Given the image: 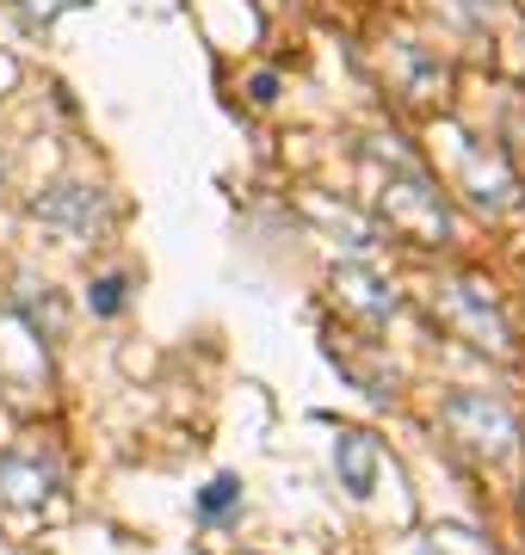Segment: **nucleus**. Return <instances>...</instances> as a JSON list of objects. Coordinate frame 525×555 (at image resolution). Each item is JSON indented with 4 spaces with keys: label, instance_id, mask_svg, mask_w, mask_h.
<instances>
[{
    "label": "nucleus",
    "instance_id": "obj_12",
    "mask_svg": "<svg viewBox=\"0 0 525 555\" xmlns=\"http://www.w3.org/2000/svg\"><path fill=\"white\" fill-rule=\"evenodd\" d=\"M235 500H242V481H235V476H217V481L199 494V513H204V518H222Z\"/></svg>",
    "mask_w": 525,
    "mask_h": 555
},
{
    "label": "nucleus",
    "instance_id": "obj_3",
    "mask_svg": "<svg viewBox=\"0 0 525 555\" xmlns=\"http://www.w3.org/2000/svg\"><path fill=\"white\" fill-rule=\"evenodd\" d=\"M439 315L451 321L470 346H483V352H495V358L513 352V334H507L501 309L488 302V291L476 284V278H451V284H439Z\"/></svg>",
    "mask_w": 525,
    "mask_h": 555
},
{
    "label": "nucleus",
    "instance_id": "obj_1",
    "mask_svg": "<svg viewBox=\"0 0 525 555\" xmlns=\"http://www.w3.org/2000/svg\"><path fill=\"white\" fill-rule=\"evenodd\" d=\"M377 155H384V167H389L384 217L396 222L402 235H414L421 247H439V241L451 235V210H445V198L433 192V179H426L402 149H377Z\"/></svg>",
    "mask_w": 525,
    "mask_h": 555
},
{
    "label": "nucleus",
    "instance_id": "obj_7",
    "mask_svg": "<svg viewBox=\"0 0 525 555\" xmlns=\"http://www.w3.org/2000/svg\"><path fill=\"white\" fill-rule=\"evenodd\" d=\"M334 291H341V302L353 315H371V321L396 315V291H389L371 266H341V272H334Z\"/></svg>",
    "mask_w": 525,
    "mask_h": 555
},
{
    "label": "nucleus",
    "instance_id": "obj_13",
    "mask_svg": "<svg viewBox=\"0 0 525 555\" xmlns=\"http://www.w3.org/2000/svg\"><path fill=\"white\" fill-rule=\"evenodd\" d=\"M62 7H81V0H25L20 13H25V25H50Z\"/></svg>",
    "mask_w": 525,
    "mask_h": 555
},
{
    "label": "nucleus",
    "instance_id": "obj_14",
    "mask_svg": "<svg viewBox=\"0 0 525 555\" xmlns=\"http://www.w3.org/2000/svg\"><path fill=\"white\" fill-rule=\"evenodd\" d=\"M458 13H464L470 25H488V20H501L507 13V0H458Z\"/></svg>",
    "mask_w": 525,
    "mask_h": 555
},
{
    "label": "nucleus",
    "instance_id": "obj_15",
    "mask_svg": "<svg viewBox=\"0 0 525 555\" xmlns=\"http://www.w3.org/2000/svg\"><path fill=\"white\" fill-rule=\"evenodd\" d=\"M0 179H7V160H0Z\"/></svg>",
    "mask_w": 525,
    "mask_h": 555
},
{
    "label": "nucleus",
    "instance_id": "obj_11",
    "mask_svg": "<svg viewBox=\"0 0 525 555\" xmlns=\"http://www.w3.org/2000/svg\"><path fill=\"white\" fill-rule=\"evenodd\" d=\"M124 272H105V278H93V291H87V302H93V315H118L124 309Z\"/></svg>",
    "mask_w": 525,
    "mask_h": 555
},
{
    "label": "nucleus",
    "instance_id": "obj_5",
    "mask_svg": "<svg viewBox=\"0 0 525 555\" xmlns=\"http://www.w3.org/2000/svg\"><path fill=\"white\" fill-rule=\"evenodd\" d=\"M0 494L13 506H38V500L56 494V463L43 451H7L0 456Z\"/></svg>",
    "mask_w": 525,
    "mask_h": 555
},
{
    "label": "nucleus",
    "instance_id": "obj_10",
    "mask_svg": "<svg viewBox=\"0 0 525 555\" xmlns=\"http://www.w3.org/2000/svg\"><path fill=\"white\" fill-rule=\"evenodd\" d=\"M421 555H495V543L470 525H433L421 537Z\"/></svg>",
    "mask_w": 525,
    "mask_h": 555
},
{
    "label": "nucleus",
    "instance_id": "obj_4",
    "mask_svg": "<svg viewBox=\"0 0 525 555\" xmlns=\"http://www.w3.org/2000/svg\"><path fill=\"white\" fill-rule=\"evenodd\" d=\"M31 217L62 241H87L105 222V198L100 185H81V179H56L43 198H31Z\"/></svg>",
    "mask_w": 525,
    "mask_h": 555
},
{
    "label": "nucleus",
    "instance_id": "obj_2",
    "mask_svg": "<svg viewBox=\"0 0 525 555\" xmlns=\"http://www.w3.org/2000/svg\"><path fill=\"white\" fill-rule=\"evenodd\" d=\"M445 426H451V438H464L476 456H513V444H520V420H513V408L495 396H483V389H458V396H445Z\"/></svg>",
    "mask_w": 525,
    "mask_h": 555
},
{
    "label": "nucleus",
    "instance_id": "obj_8",
    "mask_svg": "<svg viewBox=\"0 0 525 555\" xmlns=\"http://www.w3.org/2000/svg\"><path fill=\"white\" fill-rule=\"evenodd\" d=\"M334 469H341V481H346L353 500H371V488H377V438L371 433H341L334 438Z\"/></svg>",
    "mask_w": 525,
    "mask_h": 555
},
{
    "label": "nucleus",
    "instance_id": "obj_6",
    "mask_svg": "<svg viewBox=\"0 0 525 555\" xmlns=\"http://www.w3.org/2000/svg\"><path fill=\"white\" fill-rule=\"evenodd\" d=\"M464 179H470V198L483 204V210H507V204L520 198V179L507 173V160L483 155L476 142H464Z\"/></svg>",
    "mask_w": 525,
    "mask_h": 555
},
{
    "label": "nucleus",
    "instance_id": "obj_9",
    "mask_svg": "<svg viewBox=\"0 0 525 555\" xmlns=\"http://www.w3.org/2000/svg\"><path fill=\"white\" fill-rule=\"evenodd\" d=\"M13 309L31 321V334H43V327H50V339H62V302H56V291H50V284L20 278V297H13Z\"/></svg>",
    "mask_w": 525,
    "mask_h": 555
}]
</instances>
